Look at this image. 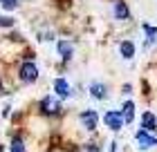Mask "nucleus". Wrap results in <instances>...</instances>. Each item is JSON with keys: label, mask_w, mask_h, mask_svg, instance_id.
Returning <instances> with one entry per match:
<instances>
[{"label": "nucleus", "mask_w": 157, "mask_h": 152, "mask_svg": "<svg viewBox=\"0 0 157 152\" xmlns=\"http://www.w3.org/2000/svg\"><path fill=\"white\" fill-rule=\"evenodd\" d=\"M11 152H25V146H23V141H20V139H13L11 141Z\"/></svg>", "instance_id": "nucleus-14"}, {"label": "nucleus", "mask_w": 157, "mask_h": 152, "mask_svg": "<svg viewBox=\"0 0 157 152\" xmlns=\"http://www.w3.org/2000/svg\"><path fill=\"white\" fill-rule=\"evenodd\" d=\"M0 87H2V85H0Z\"/></svg>", "instance_id": "nucleus-15"}, {"label": "nucleus", "mask_w": 157, "mask_h": 152, "mask_svg": "<svg viewBox=\"0 0 157 152\" xmlns=\"http://www.w3.org/2000/svg\"><path fill=\"white\" fill-rule=\"evenodd\" d=\"M103 121H105V125H108L110 130H121V125H124V119H121V114L119 112H105V117H103Z\"/></svg>", "instance_id": "nucleus-3"}, {"label": "nucleus", "mask_w": 157, "mask_h": 152, "mask_svg": "<svg viewBox=\"0 0 157 152\" xmlns=\"http://www.w3.org/2000/svg\"><path fill=\"white\" fill-rule=\"evenodd\" d=\"M119 52H121V56H124L126 61H130L132 56H135V45H132L130 40H124V43L119 45Z\"/></svg>", "instance_id": "nucleus-12"}, {"label": "nucleus", "mask_w": 157, "mask_h": 152, "mask_svg": "<svg viewBox=\"0 0 157 152\" xmlns=\"http://www.w3.org/2000/svg\"><path fill=\"white\" fill-rule=\"evenodd\" d=\"M97 121H99V117H97L94 110H85V112H81V123H83L85 130H94V128H97Z\"/></svg>", "instance_id": "nucleus-4"}, {"label": "nucleus", "mask_w": 157, "mask_h": 152, "mask_svg": "<svg viewBox=\"0 0 157 152\" xmlns=\"http://www.w3.org/2000/svg\"><path fill=\"white\" fill-rule=\"evenodd\" d=\"M18 76H20V81L23 83H34L38 78V67H36V63H32V61H27L20 65V69H18Z\"/></svg>", "instance_id": "nucleus-1"}, {"label": "nucleus", "mask_w": 157, "mask_h": 152, "mask_svg": "<svg viewBox=\"0 0 157 152\" xmlns=\"http://www.w3.org/2000/svg\"><path fill=\"white\" fill-rule=\"evenodd\" d=\"M157 128V119L153 112H144L141 114V130H155Z\"/></svg>", "instance_id": "nucleus-8"}, {"label": "nucleus", "mask_w": 157, "mask_h": 152, "mask_svg": "<svg viewBox=\"0 0 157 152\" xmlns=\"http://www.w3.org/2000/svg\"><path fill=\"white\" fill-rule=\"evenodd\" d=\"M56 49H59V54H61V58H63V61H70V58H72V54H74L72 43H67V40H59Z\"/></svg>", "instance_id": "nucleus-6"}, {"label": "nucleus", "mask_w": 157, "mask_h": 152, "mask_svg": "<svg viewBox=\"0 0 157 152\" xmlns=\"http://www.w3.org/2000/svg\"><path fill=\"white\" fill-rule=\"evenodd\" d=\"M0 7L7 9V11H13L18 7V0H0Z\"/></svg>", "instance_id": "nucleus-13"}, {"label": "nucleus", "mask_w": 157, "mask_h": 152, "mask_svg": "<svg viewBox=\"0 0 157 152\" xmlns=\"http://www.w3.org/2000/svg\"><path fill=\"white\" fill-rule=\"evenodd\" d=\"M0 152H2V150H0Z\"/></svg>", "instance_id": "nucleus-16"}, {"label": "nucleus", "mask_w": 157, "mask_h": 152, "mask_svg": "<svg viewBox=\"0 0 157 152\" xmlns=\"http://www.w3.org/2000/svg\"><path fill=\"white\" fill-rule=\"evenodd\" d=\"M61 110V101L54 98V96H45L40 101V112L43 114H56Z\"/></svg>", "instance_id": "nucleus-2"}, {"label": "nucleus", "mask_w": 157, "mask_h": 152, "mask_svg": "<svg viewBox=\"0 0 157 152\" xmlns=\"http://www.w3.org/2000/svg\"><path fill=\"white\" fill-rule=\"evenodd\" d=\"M137 143H139V148H144V150H146V148L157 146V139L148 134V130H139V132H137Z\"/></svg>", "instance_id": "nucleus-5"}, {"label": "nucleus", "mask_w": 157, "mask_h": 152, "mask_svg": "<svg viewBox=\"0 0 157 152\" xmlns=\"http://www.w3.org/2000/svg\"><path fill=\"white\" fill-rule=\"evenodd\" d=\"M119 114H121V119H124V123H132V119H135V103L132 101H126Z\"/></svg>", "instance_id": "nucleus-7"}, {"label": "nucleus", "mask_w": 157, "mask_h": 152, "mask_svg": "<svg viewBox=\"0 0 157 152\" xmlns=\"http://www.w3.org/2000/svg\"><path fill=\"white\" fill-rule=\"evenodd\" d=\"M54 90H56V94H59L61 98H67L70 94V85H67V81H63V78H56V83H54Z\"/></svg>", "instance_id": "nucleus-9"}, {"label": "nucleus", "mask_w": 157, "mask_h": 152, "mask_svg": "<svg viewBox=\"0 0 157 152\" xmlns=\"http://www.w3.org/2000/svg\"><path fill=\"white\" fill-rule=\"evenodd\" d=\"M90 94L94 98H105V96H108V87H105L103 83H92L90 85Z\"/></svg>", "instance_id": "nucleus-10"}, {"label": "nucleus", "mask_w": 157, "mask_h": 152, "mask_svg": "<svg viewBox=\"0 0 157 152\" xmlns=\"http://www.w3.org/2000/svg\"><path fill=\"white\" fill-rule=\"evenodd\" d=\"M115 18H119V20H128V18H130V9H128L121 0L115 2Z\"/></svg>", "instance_id": "nucleus-11"}]
</instances>
